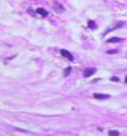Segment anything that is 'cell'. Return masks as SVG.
<instances>
[{
    "label": "cell",
    "mask_w": 127,
    "mask_h": 136,
    "mask_svg": "<svg viewBox=\"0 0 127 136\" xmlns=\"http://www.w3.org/2000/svg\"><path fill=\"white\" fill-rule=\"evenodd\" d=\"M60 53H61V55H62L63 57L66 58V59H69V61H71V62H72V61H73L74 58H73L72 55V54H71V53L68 51V50L62 49H61V50H60Z\"/></svg>",
    "instance_id": "obj_1"
},
{
    "label": "cell",
    "mask_w": 127,
    "mask_h": 136,
    "mask_svg": "<svg viewBox=\"0 0 127 136\" xmlns=\"http://www.w3.org/2000/svg\"><path fill=\"white\" fill-rule=\"evenodd\" d=\"M96 69H93V68H87L85 69L84 71V73H83V76L85 78H89L92 75H94V73L96 72Z\"/></svg>",
    "instance_id": "obj_2"
},
{
    "label": "cell",
    "mask_w": 127,
    "mask_h": 136,
    "mask_svg": "<svg viewBox=\"0 0 127 136\" xmlns=\"http://www.w3.org/2000/svg\"><path fill=\"white\" fill-rule=\"evenodd\" d=\"M93 97L96 99L103 100V99H108L110 98V95H103V94H99V93H94Z\"/></svg>",
    "instance_id": "obj_3"
},
{
    "label": "cell",
    "mask_w": 127,
    "mask_h": 136,
    "mask_svg": "<svg viewBox=\"0 0 127 136\" xmlns=\"http://www.w3.org/2000/svg\"><path fill=\"white\" fill-rule=\"evenodd\" d=\"M36 13L39 15L42 16V17L43 18H46L48 15H49V13L43 8H38L36 9Z\"/></svg>",
    "instance_id": "obj_4"
},
{
    "label": "cell",
    "mask_w": 127,
    "mask_h": 136,
    "mask_svg": "<svg viewBox=\"0 0 127 136\" xmlns=\"http://www.w3.org/2000/svg\"><path fill=\"white\" fill-rule=\"evenodd\" d=\"M122 40V39L121 38H119V37H112V38L107 39L106 42L107 43H117V42H119Z\"/></svg>",
    "instance_id": "obj_5"
},
{
    "label": "cell",
    "mask_w": 127,
    "mask_h": 136,
    "mask_svg": "<svg viewBox=\"0 0 127 136\" xmlns=\"http://www.w3.org/2000/svg\"><path fill=\"white\" fill-rule=\"evenodd\" d=\"M55 5H56V6H54V9L56 11V13H62V12L65 11V9L62 7V5L57 3H55Z\"/></svg>",
    "instance_id": "obj_6"
},
{
    "label": "cell",
    "mask_w": 127,
    "mask_h": 136,
    "mask_svg": "<svg viewBox=\"0 0 127 136\" xmlns=\"http://www.w3.org/2000/svg\"><path fill=\"white\" fill-rule=\"evenodd\" d=\"M71 71H72V68H71L70 66H69V67H67L66 69H65L63 70V75H64V76H65V77L69 76V74L71 73Z\"/></svg>",
    "instance_id": "obj_7"
},
{
    "label": "cell",
    "mask_w": 127,
    "mask_h": 136,
    "mask_svg": "<svg viewBox=\"0 0 127 136\" xmlns=\"http://www.w3.org/2000/svg\"><path fill=\"white\" fill-rule=\"evenodd\" d=\"M88 27H89V28H90L91 29H94L96 27V23H95V22H94V21L90 20V21H89V22H88Z\"/></svg>",
    "instance_id": "obj_8"
},
{
    "label": "cell",
    "mask_w": 127,
    "mask_h": 136,
    "mask_svg": "<svg viewBox=\"0 0 127 136\" xmlns=\"http://www.w3.org/2000/svg\"><path fill=\"white\" fill-rule=\"evenodd\" d=\"M109 135L110 136H118L119 135V132L117 131H109Z\"/></svg>",
    "instance_id": "obj_9"
},
{
    "label": "cell",
    "mask_w": 127,
    "mask_h": 136,
    "mask_svg": "<svg viewBox=\"0 0 127 136\" xmlns=\"http://www.w3.org/2000/svg\"><path fill=\"white\" fill-rule=\"evenodd\" d=\"M110 80L112 81V82H119V78H117V77H112L111 78H110Z\"/></svg>",
    "instance_id": "obj_10"
},
{
    "label": "cell",
    "mask_w": 127,
    "mask_h": 136,
    "mask_svg": "<svg viewBox=\"0 0 127 136\" xmlns=\"http://www.w3.org/2000/svg\"><path fill=\"white\" fill-rule=\"evenodd\" d=\"M117 52H118L117 50H109V51H107V53H108V54H109V55H111V54L116 53Z\"/></svg>",
    "instance_id": "obj_11"
},
{
    "label": "cell",
    "mask_w": 127,
    "mask_h": 136,
    "mask_svg": "<svg viewBox=\"0 0 127 136\" xmlns=\"http://www.w3.org/2000/svg\"><path fill=\"white\" fill-rule=\"evenodd\" d=\"M125 83H127V77L125 78Z\"/></svg>",
    "instance_id": "obj_12"
}]
</instances>
